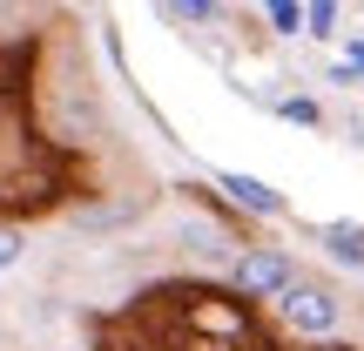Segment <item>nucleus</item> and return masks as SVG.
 Wrapping results in <instances>:
<instances>
[{"label":"nucleus","mask_w":364,"mask_h":351,"mask_svg":"<svg viewBox=\"0 0 364 351\" xmlns=\"http://www.w3.org/2000/svg\"><path fill=\"white\" fill-rule=\"evenodd\" d=\"M95 351H277V338L243 311V290L162 284L108 318Z\"/></svg>","instance_id":"obj_1"},{"label":"nucleus","mask_w":364,"mask_h":351,"mask_svg":"<svg viewBox=\"0 0 364 351\" xmlns=\"http://www.w3.org/2000/svg\"><path fill=\"white\" fill-rule=\"evenodd\" d=\"M277 311H284L290 331H304V338H331V331L344 325V304L331 284H317V277H297V284L277 298Z\"/></svg>","instance_id":"obj_2"},{"label":"nucleus","mask_w":364,"mask_h":351,"mask_svg":"<svg viewBox=\"0 0 364 351\" xmlns=\"http://www.w3.org/2000/svg\"><path fill=\"white\" fill-rule=\"evenodd\" d=\"M230 277H236L243 298H284V290L297 284V263H290L284 250H243V257L230 263Z\"/></svg>","instance_id":"obj_3"},{"label":"nucleus","mask_w":364,"mask_h":351,"mask_svg":"<svg viewBox=\"0 0 364 351\" xmlns=\"http://www.w3.org/2000/svg\"><path fill=\"white\" fill-rule=\"evenodd\" d=\"M223 189H230V203H243V209H257V216H284V196L270 189V182H257V176H223Z\"/></svg>","instance_id":"obj_4"},{"label":"nucleus","mask_w":364,"mask_h":351,"mask_svg":"<svg viewBox=\"0 0 364 351\" xmlns=\"http://www.w3.org/2000/svg\"><path fill=\"white\" fill-rule=\"evenodd\" d=\"M324 250L338 263H351V271H364V230H358V223H331V230H324Z\"/></svg>","instance_id":"obj_5"},{"label":"nucleus","mask_w":364,"mask_h":351,"mask_svg":"<svg viewBox=\"0 0 364 351\" xmlns=\"http://www.w3.org/2000/svg\"><path fill=\"white\" fill-rule=\"evenodd\" d=\"M304 7V27H311V34H331V27H338V0H297Z\"/></svg>","instance_id":"obj_6"},{"label":"nucleus","mask_w":364,"mask_h":351,"mask_svg":"<svg viewBox=\"0 0 364 351\" xmlns=\"http://www.w3.org/2000/svg\"><path fill=\"white\" fill-rule=\"evenodd\" d=\"M277 115H284V122H304V129H317V122H324V108H317L311 95H290V102H277Z\"/></svg>","instance_id":"obj_7"},{"label":"nucleus","mask_w":364,"mask_h":351,"mask_svg":"<svg viewBox=\"0 0 364 351\" xmlns=\"http://www.w3.org/2000/svg\"><path fill=\"white\" fill-rule=\"evenodd\" d=\"M263 7H270L277 34H304V7H297V0H263Z\"/></svg>","instance_id":"obj_8"},{"label":"nucleus","mask_w":364,"mask_h":351,"mask_svg":"<svg viewBox=\"0 0 364 351\" xmlns=\"http://www.w3.org/2000/svg\"><path fill=\"white\" fill-rule=\"evenodd\" d=\"M169 21H216V0H169Z\"/></svg>","instance_id":"obj_9"},{"label":"nucleus","mask_w":364,"mask_h":351,"mask_svg":"<svg viewBox=\"0 0 364 351\" xmlns=\"http://www.w3.org/2000/svg\"><path fill=\"white\" fill-rule=\"evenodd\" d=\"M21 230H14V223H0V271H14V263H21Z\"/></svg>","instance_id":"obj_10"},{"label":"nucleus","mask_w":364,"mask_h":351,"mask_svg":"<svg viewBox=\"0 0 364 351\" xmlns=\"http://www.w3.org/2000/svg\"><path fill=\"white\" fill-rule=\"evenodd\" d=\"M338 81H364V41H351V54L338 61Z\"/></svg>","instance_id":"obj_11"},{"label":"nucleus","mask_w":364,"mask_h":351,"mask_svg":"<svg viewBox=\"0 0 364 351\" xmlns=\"http://www.w3.org/2000/svg\"><path fill=\"white\" fill-rule=\"evenodd\" d=\"M14 7H21V0H0V14H14Z\"/></svg>","instance_id":"obj_12"}]
</instances>
